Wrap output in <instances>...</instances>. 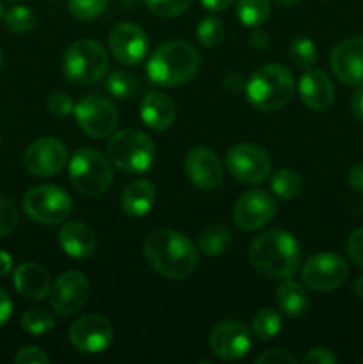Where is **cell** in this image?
I'll return each instance as SVG.
<instances>
[{
    "label": "cell",
    "instance_id": "6da1fadb",
    "mask_svg": "<svg viewBox=\"0 0 363 364\" xmlns=\"http://www.w3.org/2000/svg\"><path fill=\"white\" fill-rule=\"evenodd\" d=\"M149 267L167 279H185L198 265V251L192 240L174 230H157L144 240Z\"/></svg>",
    "mask_w": 363,
    "mask_h": 364
},
{
    "label": "cell",
    "instance_id": "7a4b0ae2",
    "mask_svg": "<svg viewBox=\"0 0 363 364\" xmlns=\"http://www.w3.org/2000/svg\"><path fill=\"white\" fill-rule=\"evenodd\" d=\"M249 262L262 276L270 279H287L299 269L301 247L288 231L269 230L251 242Z\"/></svg>",
    "mask_w": 363,
    "mask_h": 364
},
{
    "label": "cell",
    "instance_id": "3957f363",
    "mask_svg": "<svg viewBox=\"0 0 363 364\" xmlns=\"http://www.w3.org/2000/svg\"><path fill=\"white\" fill-rule=\"evenodd\" d=\"M201 57L185 41H167L160 45L146 64V73L160 87H177L198 73Z\"/></svg>",
    "mask_w": 363,
    "mask_h": 364
},
{
    "label": "cell",
    "instance_id": "277c9868",
    "mask_svg": "<svg viewBox=\"0 0 363 364\" xmlns=\"http://www.w3.org/2000/svg\"><path fill=\"white\" fill-rule=\"evenodd\" d=\"M294 92V77L281 64L270 63L253 71L246 82L248 102L262 112H274L288 103Z\"/></svg>",
    "mask_w": 363,
    "mask_h": 364
},
{
    "label": "cell",
    "instance_id": "5b68a950",
    "mask_svg": "<svg viewBox=\"0 0 363 364\" xmlns=\"http://www.w3.org/2000/svg\"><path fill=\"white\" fill-rule=\"evenodd\" d=\"M107 159L117 169L128 174H142L155 162V144L144 132L125 128L110 134Z\"/></svg>",
    "mask_w": 363,
    "mask_h": 364
},
{
    "label": "cell",
    "instance_id": "8992f818",
    "mask_svg": "<svg viewBox=\"0 0 363 364\" xmlns=\"http://www.w3.org/2000/svg\"><path fill=\"white\" fill-rule=\"evenodd\" d=\"M70 180L80 194L98 198L105 194L112 183L110 160L96 149H78L70 160Z\"/></svg>",
    "mask_w": 363,
    "mask_h": 364
},
{
    "label": "cell",
    "instance_id": "52a82bcc",
    "mask_svg": "<svg viewBox=\"0 0 363 364\" xmlns=\"http://www.w3.org/2000/svg\"><path fill=\"white\" fill-rule=\"evenodd\" d=\"M109 70V55L100 43L78 39L71 43L63 55V71L77 84H93Z\"/></svg>",
    "mask_w": 363,
    "mask_h": 364
},
{
    "label": "cell",
    "instance_id": "ba28073f",
    "mask_svg": "<svg viewBox=\"0 0 363 364\" xmlns=\"http://www.w3.org/2000/svg\"><path fill=\"white\" fill-rule=\"evenodd\" d=\"M71 198L57 185L32 187L23 198V210L34 223L56 226L64 223L71 213Z\"/></svg>",
    "mask_w": 363,
    "mask_h": 364
},
{
    "label": "cell",
    "instance_id": "9c48e42d",
    "mask_svg": "<svg viewBox=\"0 0 363 364\" xmlns=\"http://www.w3.org/2000/svg\"><path fill=\"white\" fill-rule=\"evenodd\" d=\"M226 169L241 183H262L270 174V159L265 149L260 146L253 142H242L235 144L226 153Z\"/></svg>",
    "mask_w": 363,
    "mask_h": 364
},
{
    "label": "cell",
    "instance_id": "30bf717a",
    "mask_svg": "<svg viewBox=\"0 0 363 364\" xmlns=\"http://www.w3.org/2000/svg\"><path fill=\"white\" fill-rule=\"evenodd\" d=\"M349 267L342 256L335 252H319L302 265V283L315 291H333L345 283Z\"/></svg>",
    "mask_w": 363,
    "mask_h": 364
},
{
    "label": "cell",
    "instance_id": "8fae6325",
    "mask_svg": "<svg viewBox=\"0 0 363 364\" xmlns=\"http://www.w3.org/2000/svg\"><path fill=\"white\" fill-rule=\"evenodd\" d=\"M78 128L89 137L102 139L114 134L117 124V110L112 103L102 96H88L80 100L73 109Z\"/></svg>",
    "mask_w": 363,
    "mask_h": 364
},
{
    "label": "cell",
    "instance_id": "7c38bea8",
    "mask_svg": "<svg viewBox=\"0 0 363 364\" xmlns=\"http://www.w3.org/2000/svg\"><path fill=\"white\" fill-rule=\"evenodd\" d=\"M89 291H91V287H89L88 277L82 272L70 270V272L60 274L50 287V306L57 315L71 316L88 302Z\"/></svg>",
    "mask_w": 363,
    "mask_h": 364
},
{
    "label": "cell",
    "instance_id": "4fadbf2b",
    "mask_svg": "<svg viewBox=\"0 0 363 364\" xmlns=\"http://www.w3.org/2000/svg\"><path fill=\"white\" fill-rule=\"evenodd\" d=\"M114 329L109 318L98 313H89L75 320L70 327V341L84 354H100L112 343Z\"/></svg>",
    "mask_w": 363,
    "mask_h": 364
},
{
    "label": "cell",
    "instance_id": "5bb4252c",
    "mask_svg": "<svg viewBox=\"0 0 363 364\" xmlns=\"http://www.w3.org/2000/svg\"><path fill=\"white\" fill-rule=\"evenodd\" d=\"M209 343L221 361H238L251 348V333L238 320H223L210 331Z\"/></svg>",
    "mask_w": 363,
    "mask_h": 364
},
{
    "label": "cell",
    "instance_id": "9a60e30c",
    "mask_svg": "<svg viewBox=\"0 0 363 364\" xmlns=\"http://www.w3.org/2000/svg\"><path fill=\"white\" fill-rule=\"evenodd\" d=\"M278 205L270 194L260 188L244 192L233 208V223L244 231H256L276 215Z\"/></svg>",
    "mask_w": 363,
    "mask_h": 364
},
{
    "label": "cell",
    "instance_id": "2e32d148",
    "mask_svg": "<svg viewBox=\"0 0 363 364\" xmlns=\"http://www.w3.org/2000/svg\"><path fill=\"white\" fill-rule=\"evenodd\" d=\"M68 162V149L59 139L41 137L23 153V166L34 176H52Z\"/></svg>",
    "mask_w": 363,
    "mask_h": 364
},
{
    "label": "cell",
    "instance_id": "e0dca14e",
    "mask_svg": "<svg viewBox=\"0 0 363 364\" xmlns=\"http://www.w3.org/2000/svg\"><path fill=\"white\" fill-rule=\"evenodd\" d=\"M185 174L199 191H212L223 181V164L216 151L205 146L192 148L185 156Z\"/></svg>",
    "mask_w": 363,
    "mask_h": 364
},
{
    "label": "cell",
    "instance_id": "ac0fdd59",
    "mask_svg": "<svg viewBox=\"0 0 363 364\" xmlns=\"http://www.w3.org/2000/svg\"><path fill=\"white\" fill-rule=\"evenodd\" d=\"M110 53L125 66H135L148 52V38L139 25L117 23L109 34Z\"/></svg>",
    "mask_w": 363,
    "mask_h": 364
},
{
    "label": "cell",
    "instance_id": "d6986e66",
    "mask_svg": "<svg viewBox=\"0 0 363 364\" xmlns=\"http://www.w3.org/2000/svg\"><path fill=\"white\" fill-rule=\"evenodd\" d=\"M330 64L338 80L347 85L363 84V36L344 39L333 48Z\"/></svg>",
    "mask_w": 363,
    "mask_h": 364
},
{
    "label": "cell",
    "instance_id": "ffe728a7",
    "mask_svg": "<svg viewBox=\"0 0 363 364\" xmlns=\"http://www.w3.org/2000/svg\"><path fill=\"white\" fill-rule=\"evenodd\" d=\"M298 89L302 103L310 110H317V112L330 109L335 100L333 82L322 70H315V68H310L302 73Z\"/></svg>",
    "mask_w": 363,
    "mask_h": 364
},
{
    "label": "cell",
    "instance_id": "44dd1931",
    "mask_svg": "<svg viewBox=\"0 0 363 364\" xmlns=\"http://www.w3.org/2000/svg\"><path fill=\"white\" fill-rule=\"evenodd\" d=\"M139 112H141L142 123L157 132L167 130L177 116L173 100L160 91H152L144 95Z\"/></svg>",
    "mask_w": 363,
    "mask_h": 364
},
{
    "label": "cell",
    "instance_id": "7402d4cb",
    "mask_svg": "<svg viewBox=\"0 0 363 364\" xmlns=\"http://www.w3.org/2000/svg\"><path fill=\"white\" fill-rule=\"evenodd\" d=\"M50 276L38 263H21L14 270V288L27 301H41L50 291Z\"/></svg>",
    "mask_w": 363,
    "mask_h": 364
},
{
    "label": "cell",
    "instance_id": "603a6c76",
    "mask_svg": "<svg viewBox=\"0 0 363 364\" xmlns=\"http://www.w3.org/2000/svg\"><path fill=\"white\" fill-rule=\"evenodd\" d=\"M59 245L71 258H88L96 249V233L84 223H68L59 231Z\"/></svg>",
    "mask_w": 363,
    "mask_h": 364
},
{
    "label": "cell",
    "instance_id": "cb8c5ba5",
    "mask_svg": "<svg viewBox=\"0 0 363 364\" xmlns=\"http://www.w3.org/2000/svg\"><path fill=\"white\" fill-rule=\"evenodd\" d=\"M155 185L148 180L132 181L121 194V208L130 217H142L155 205Z\"/></svg>",
    "mask_w": 363,
    "mask_h": 364
},
{
    "label": "cell",
    "instance_id": "d4e9b609",
    "mask_svg": "<svg viewBox=\"0 0 363 364\" xmlns=\"http://www.w3.org/2000/svg\"><path fill=\"white\" fill-rule=\"evenodd\" d=\"M276 304L290 318H299L308 311L310 297L306 288L294 279H285L276 290Z\"/></svg>",
    "mask_w": 363,
    "mask_h": 364
},
{
    "label": "cell",
    "instance_id": "484cf974",
    "mask_svg": "<svg viewBox=\"0 0 363 364\" xmlns=\"http://www.w3.org/2000/svg\"><path fill=\"white\" fill-rule=\"evenodd\" d=\"M231 244H233L231 231L226 226H219V224L205 228L198 237L199 251L206 256L226 255L230 251Z\"/></svg>",
    "mask_w": 363,
    "mask_h": 364
},
{
    "label": "cell",
    "instance_id": "4316f807",
    "mask_svg": "<svg viewBox=\"0 0 363 364\" xmlns=\"http://www.w3.org/2000/svg\"><path fill=\"white\" fill-rule=\"evenodd\" d=\"M237 16L246 27H260L270 16V0H238Z\"/></svg>",
    "mask_w": 363,
    "mask_h": 364
},
{
    "label": "cell",
    "instance_id": "83f0119b",
    "mask_svg": "<svg viewBox=\"0 0 363 364\" xmlns=\"http://www.w3.org/2000/svg\"><path fill=\"white\" fill-rule=\"evenodd\" d=\"M270 191L281 199H295L302 191L301 176L290 169L276 171L270 178Z\"/></svg>",
    "mask_w": 363,
    "mask_h": 364
},
{
    "label": "cell",
    "instance_id": "f1b7e54d",
    "mask_svg": "<svg viewBox=\"0 0 363 364\" xmlns=\"http://www.w3.org/2000/svg\"><path fill=\"white\" fill-rule=\"evenodd\" d=\"M251 329L253 334L260 338V340H270V338H276L281 333L283 320H281V315L276 309L265 308L256 313V316L251 322Z\"/></svg>",
    "mask_w": 363,
    "mask_h": 364
},
{
    "label": "cell",
    "instance_id": "f546056e",
    "mask_svg": "<svg viewBox=\"0 0 363 364\" xmlns=\"http://www.w3.org/2000/svg\"><path fill=\"white\" fill-rule=\"evenodd\" d=\"M21 327L28 334L39 336V334L48 333V331H52L56 327V318H53V315L48 309L34 306V308H28L23 313V316H21Z\"/></svg>",
    "mask_w": 363,
    "mask_h": 364
},
{
    "label": "cell",
    "instance_id": "4dcf8cb0",
    "mask_svg": "<svg viewBox=\"0 0 363 364\" xmlns=\"http://www.w3.org/2000/svg\"><path fill=\"white\" fill-rule=\"evenodd\" d=\"M290 59L301 70H310L317 63V48L312 39L299 36L290 43Z\"/></svg>",
    "mask_w": 363,
    "mask_h": 364
},
{
    "label": "cell",
    "instance_id": "1f68e13d",
    "mask_svg": "<svg viewBox=\"0 0 363 364\" xmlns=\"http://www.w3.org/2000/svg\"><path fill=\"white\" fill-rule=\"evenodd\" d=\"M34 13L25 6H14L4 14V25L13 34H25L34 27Z\"/></svg>",
    "mask_w": 363,
    "mask_h": 364
},
{
    "label": "cell",
    "instance_id": "d6a6232c",
    "mask_svg": "<svg viewBox=\"0 0 363 364\" xmlns=\"http://www.w3.org/2000/svg\"><path fill=\"white\" fill-rule=\"evenodd\" d=\"M107 89L112 96L120 100L130 98L132 95L137 89V78L134 73L125 70H117L110 73V77L107 78Z\"/></svg>",
    "mask_w": 363,
    "mask_h": 364
},
{
    "label": "cell",
    "instance_id": "836d02e7",
    "mask_svg": "<svg viewBox=\"0 0 363 364\" xmlns=\"http://www.w3.org/2000/svg\"><path fill=\"white\" fill-rule=\"evenodd\" d=\"M196 36L198 41L201 43L205 48H214L219 45L224 38V25L217 16H206L199 21L198 28H196Z\"/></svg>",
    "mask_w": 363,
    "mask_h": 364
},
{
    "label": "cell",
    "instance_id": "e575fe53",
    "mask_svg": "<svg viewBox=\"0 0 363 364\" xmlns=\"http://www.w3.org/2000/svg\"><path fill=\"white\" fill-rule=\"evenodd\" d=\"M71 14L78 20H95L109 6V0H68Z\"/></svg>",
    "mask_w": 363,
    "mask_h": 364
},
{
    "label": "cell",
    "instance_id": "d590c367",
    "mask_svg": "<svg viewBox=\"0 0 363 364\" xmlns=\"http://www.w3.org/2000/svg\"><path fill=\"white\" fill-rule=\"evenodd\" d=\"M146 7L160 18H177L191 6V0H144Z\"/></svg>",
    "mask_w": 363,
    "mask_h": 364
},
{
    "label": "cell",
    "instance_id": "8d00e7d4",
    "mask_svg": "<svg viewBox=\"0 0 363 364\" xmlns=\"http://www.w3.org/2000/svg\"><path fill=\"white\" fill-rule=\"evenodd\" d=\"M18 226V210L7 198H0V238L13 233Z\"/></svg>",
    "mask_w": 363,
    "mask_h": 364
},
{
    "label": "cell",
    "instance_id": "74e56055",
    "mask_svg": "<svg viewBox=\"0 0 363 364\" xmlns=\"http://www.w3.org/2000/svg\"><path fill=\"white\" fill-rule=\"evenodd\" d=\"M46 107H48V110L53 116L59 117L68 116L75 109L71 98L68 95H64V92H53V95H50L48 100H46Z\"/></svg>",
    "mask_w": 363,
    "mask_h": 364
},
{
    "label": "cell",
    "instance_id": "f35d334b",
    "mask_svg": "<svg viewBox=\"0 0 363 364\" xmlns=\"http://www.w3.org/2000/svg\"><path fill=\"white\" fill-rule=\"evenodd\" d=\"M347 256L356 267L363 270V228L354 230L347 238Z\"/></svg>",
    "mask_w": 363,
    "mask_h": 364
},
{
    "label": "cell",
    "instance_id": "ab89813d",
    "mask_svg": "<svg viewBox=\"0 0 363 364\" xmlns=\"http://www.w3.org/2000/svg\"><path fill=\"white\" fill-rule=\"evenodd\" d=\"M298 359H295L294 354H290L285 348H273L269 352H263L262 355L256 358V364H295Z\"/></svg>",
    "mask_w": 363,
    "mask_h": 364
},
{
    "label": "cell",
    "instance_id": "60d3db41",
    "mask_svg": "<svg viewBox=\"0 0 363 364\" xmlns=\"http://www.w3.org/2000/svg\"><path fill=\"white\" fill-rule=\"evenodd\" d=\"M16 364H48L50 358L38 347H25L14 358Z\"/></svg>",
    "mask_w": 363,
    "mask_h": 364
},
{
    "label": "cell",
    "instance_id": "b9f144b4",
    "mask_svg": "<svg viewBox=\"0 0 363 364\" xmlns=\"http://www.w3.org/2000/svg\"><path fill=\"white\" fill-rule=\"evenodd\" d=\"M305 364H333L337 363V355L330 350V348L317 347L312 348L310 352H306L305 358L301 359Z\"/></svg>",
    "mask_w": 363,
    "mask_h": 364
},
{
    "label": "cell",
    "instance_id": "7bdbcfd3",
    "mask_svg": "<svg viewBox=\"0 0 363 364\" xmlns=\"http://www.w3.org/2000/svg\"><path fill=\"white\" fill-rule=\"evenodd\" d=\"M223 87L226 89L228 92H231V95H235V92L246 89L244 77H242L241 73H228L226 77L223 78Z\"/></svg>",
    "mask_w": 363,
    "mask_h": 364
},
{
    "label": "cell",
    "instance_id": "ee69618b",
    "mask_svg": "<svg viewBox=\"0 0 363 364\" xmlns=\"http://www.w3.org/2000/svg\"><path fill=\"white\" fill-rule=\"evenodd\" d=\"M351 110L358 121H363V84L358 85L351 96Z\"/></svg>",
    "mask_w": 363,
    "mask_h": 364
},
{
    "label": "cell",
    "instance_id": "f6af8a7d",
    "mask_svg": "<svg viewBox=\"0 0 363 364\" xmlns=\"http://www.w3.org/2000/svg\"><path fill=\"white\" fill-rule=\"evenodd\" d=\"M347 181L354 191L363 192V162L362 164H356L347 174Z\"/></svg>",
    "mask_w": 363,
    "mask_h": 364
},
{
    "label": "cell",
    "instance_id": "bcb514c9",
    "mask_svg": "<svg viewBox=\"0 0 363 364\" xmlns=\"http://www.w3.org/2000/svg\"><path fill=\"white\" fill-rule=\"evenodd\" d=\"M270 39H269V34H267L265 31H260V28H256V31H253V34L249 36V45L253 46L255 50H265L267 46H269Z\"/></svg>",
    "mask_w": 363,
    "mask_h": 364
},
{
    "label": "cell",
    "instance_id": "7dc6e473",
    "mask_svg": "<svg viewBox=\"0 0 363 364\" xmlns=\"http://www.w3.org/2000/svg\"><path fill=\"white\" fill-rule=\"evenodd\" d=\"M11 313H13V302H11L9 295L6 294V290L0 288V326H4V323L9 320Z\"/></svg>",
    "mask_w": 363,
    "mask_h": 364
},
{
    "label": "cell",
    "instance_id": "c3c4849f",
    "mask_svg": "<svg viewBox=\"0 0 363 364\" xmlns=\"http://www.w3.org/2000/svg\"><path fill=\"white\" fill-rule=\"evenodd\" d=\"M203 7L212 13H217V11H224L226 7H230L233 4V0H201Z\"/></svg>",
    "mask_w": 363,
    "mask_h": 364
},
{
    "label": "cell",
    "instance_id": "681fc988",
    "mask_svg": "<svg viewBox=\"0 0 363 364\" xmlns=\"http://www.w3.org/2000/svg\"><path fill=\"white\" fill-rule=\"evenodd\" d=\"M11 269H13V258H11V255H7L6 251L0 249V277L7 276Z\"/></svg>",
    "mask_w": 363,
    "mask_h": 364
},
{
    "label": "cell",
    "instance_id": "f907efd6",
    "mask_svg": "<svg viewBox=\"0 0 363 364\" xmlns=\"http://www.w3.org/2000/svg\"><path fill=\"white\" fill-rule=\"evenodd\" d=\"M354 294L358 297H363V276H359L358 279L354 281Z\"/></svg>",
    "mask_w": 363,
    "mask_h": 364
},
{
    "label": "cell",
    "instance_id": "816d5d0a",
    "mask_svg": "<svg viewBox=\"0 0 363 364\" xmlns=\"http://www.w3.org/2000/svg\"><path fill=\"white\" fill-rule=\"evenodd\" d=\"M274 2H276L278 6L290 7V6H295V4H298V2H301V0H274Z\"/></svg>",
    "mask_w": 363,
    "mask_h": 364
},
{
    "label": "cell",
    "instance_id": "f5cc1de1",
    "mask_svg": "<svg viewBox=\"0 0 363 364\" xmlns=\"http://www.w3.org/2000/svg\"><path fill=\"white\" fill-rule=\"evenodd\" d=\"M4 16V6H2V2H0V18Z\"/></svg>",
    "mask_w": 363,
    "mask_h": 364
},
{
    "label": "cell",
    "instance_id": "db71d44e",
    "mask_svg": "<svg viewBox=\"0 0 363 364\" xmlns=\"http://www.w3.org/2000/svg\"><path fill=\"white\" fill-rule=\"evenodd\" d=\"M0 70H2V52H0Z\"/></svg>",
    "mask_w": 363,
    "mask_h": 364
},
{
    "label": "cell",
    "instance_id": "11a10c76",
    "mask_svg": "<svg viewBox=\"0 0 363 364\" xmlns=\"http://www.w3.org/2000/svg\"><path fill=\"white\" fill-rule=\"evenodd\" d=\"M9 2H18V0H9Z\"/></svg>",
    "mask_w": 363,
    "mask_h": 364
}]
</instances>
